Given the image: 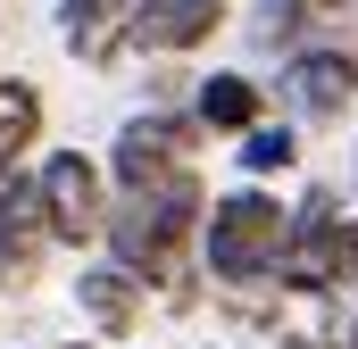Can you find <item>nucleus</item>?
Segmentation results:
<instances>
[{
    "instance_id": "nucleus-6",
    "label": "nucleus",
    "mask_w": 358,
    "mask_h": 349,
    "mask_svg": "<svg viewBox=\"0 0 358 349\" xmlns=\"http://www.w3.org/2000/svg\"><path fill=\"white\" fill-rule=\"evenodd\" d=\"M183 108L200 117V133H208V142H242L250 125H267V117H275L267 84H259L250 67H208V75L192 84V100H183Z\"/></svg>"
},
{
    "instance_id": "nucleus-13",
    "label": "nucleus",
    "mask_w": 358,
    "mask_h": 349,
    "mask_svg": "<svg viewBox=\"0 0 358 349\" xmlns=\"http://www.w3.org/2000/svg\"><path fill=\"white\" fill-rule=\"evenodd\" d=\"M267 349H325V341H317V333H275Z\"/></svg>"
},
{
    "instance_id": "nucleus-10",
    "label": "nucleus",
    "mask_w": 358,
    "mask_h": 349,
    "mask_svg": "<svg viewBox=\"0 0 358 349\" xmlns=\"http://www.w3.org/2000/svg\"><path fill=\"white\" fill-rule=\"evenodd\" d=\"M350 17V0H259L250 8V42L275 50V59H292V50H308L325 25H342Z\"/></svg>"
},
{
    "instance_id": "nucleus-3",
    "label": "nucleus",
    "mask_w": 358,
    "mask_h": 349,
    "mask_svg": "<svg viewBox=\"0 0 358 349\" xmlns=\"http://www.w3.org/2000/svg\"><path fill=\"white\" fill-rule=\"evenodd\" d=\"M34 200H42V233L50 250H100V225H108V167L92 150H42L34 158Z\"/></svg>"
},
{
    "instance_id": "nucleus-12",
    "label": "nucleus",
    "mask_w": 358,
    "mask_h": 349,
    "mask_svg": "<svg viewBox=\"0 0 358 349\" xmlns=\"http://www.w3.org/2000/svg\"><path fill=\"white\" fill-rule=\"evenodd\" d=\"M234 167H242V183H275V174H292V167H300V125H283V117L250 125V133L234 142Z\"/></svg>"
},
{
    "instance_id": "nucleus-5",
    "label": "nucleus",
    "mask_w": 358,
    "mask_h": 349,
    "mask_svg": "<svg viewBox=\"0 0 358 349\" xmlns=\"http://www.w3.org/2000/svg\"><path fill=\"white\" fill-rule=\"evenodd\" d=\"M150 0H59V50L76 67H117L134 50V17Z\"/></svg>"
},
{
    "instance_id": "nucleus-9",
    "label": "nucleus",
    "mask_w": 358,
    "mask_h": 349,
    "mask_svg": "<svg viewBox=\"0 0 358 349\" xmlns=\"http://www.w3.org/2000/svg\"><path fill=\"white\" fill-rule=\"evenodd\" d=\"M142 308H150V291H142L125 266L84 258V274H76V316L92 325V341H134V333H142Z\"/></svg>"
},
{
    "instance_id": "nucleus-2",
    "label": "nucleus",
    "mask_w": 358,
    "mask_h": 349,
    "mask_svg": "<svg viewBox=\"0 0 358 349\" xmlns=\"http://www.w3.org/2000/svg\"><path fill=\"white\" fill-rule=\"evenodd\" d=\"M200 150H208V133H200V117L192 108H134L117 133H108V191L117 200H142V191H159V183H176L183 167H200Z\"/></svg>"
},
{
    "instance_id": "nucleus-7",
    "label": "nucleus",
    "mask_w": 358,
    "mask_h": 349,
    "mask_svg": "<svg viewBox=\"0 0 358 349\" xmlns=\"http://www.w3.org/2000/svg\"><path fill=\"white\" fill-rule=\"evenodd\" d=\"M42 258H50V233H42L34 174H0V291H34Z\"/></svg>"
},
{
    "instance_id": "nucleus-1",
    "label": "nucleus",
    "mask_w": 358,
    "mask_h": 349,
    "mask_svg": "<svg viewBox=\"0 0 358 349\" xmlns=\"http://www.w3.org/2000/svg\"><path fill=\"white\" fill-rule=\"evenodd\" d=\"M283 216L292 200H275L267 183H234L208 200L200 216V274L217 291H250V283H275V258H283Z\"/></svg>"
},
{
    "instance_id": "nucleus-4",
    "label": "nucleus",
    "mask_w": 358,
    "mask_h": 349,
    "mask_svg": "<svg viewBox=\"0 0 358 349\" xmlns=\"http://www.w3.org/2000/svg\"><path fill=\"white\" fill-rule=\"evenodd\" d=\"M275 117L283 125H300V133H317V125H342L358 108V50L350 42H308V50H292L283 67H275Z\"/></svg>"
},
{
    "instance_id": "nucleus-14",
    "label": "nucleus",
    "mask_w": 358,
    "mask_h": 349,
    "mask_svg": "<svg viewBox=\"0 0 358 349\" xmlns=\"http://www.w3.org/2000/svg\"><path fill=\"white\" fill-rule=\"evenodd\" d=\"M342 341H350V349H358V299H350V325H342Z\"/></svg>"
},
{
    "instance_id": "nucleus-11",
    "label": "nucleus",
    "mask_w": 358,
    "mask_h": 349,
    "mask_svg": "<svg viewBox=\"0 0 358 349\" xmlns=\"http://www.w3.org/2000/svg\"><path fill=\"white\" fill-rule=\"evenodd\" d=\"M42 84L34 75H0V174H25V158L42 150Z\"/></svg>"
},
{
    "instance_id": "nucleus-8",
    "label": "nucleus",
    "mask_w": 358,
    "mask_h": 349,
    "mask_svg": "<svg viewBox=\"0 0 358 349\" xmlns=\"http://www.w3.org/2000/svg\"><path fill=\"white\" fill-rule=\"evenodd\" d=\"M225 17H234V0H150L134 17V50L142 59H192L225 34Z\"/></svg>"
},
{
    "instance_id": "nucleus-15",
    "label": "nucleus",
    "mask_w": 358,
    "mask_h": 349,
    "mask_svg": "<svg viewBox=\"0 0 358 349\" xmlns=\"http://www.w3.org/2000/svg\"><path fill=\"white\" fill-rule=\"evenodd\" d=\"M50 349H100V341H50Z\"/></svg>"
}]
</instances>
